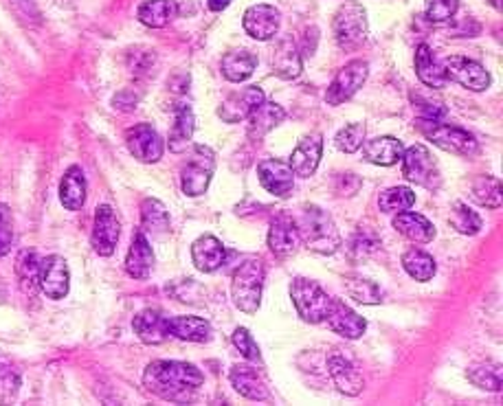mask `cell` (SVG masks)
Returning <instances> with one entry per match:
<instances>
[{"instance_id":"obj_1","label":"cell","mask_w":503,"mask_h":406,"mask_svg":"<svg viewBox=\"0 0 503 406\" xmlns=\"http://www.w3.org/2000/svg\"><path fill=\"white\" fill-rule=\"evenodd\" d=\"M203 382V372L182 360H154L143 372L145 389L167 402H187Z\"/></svg>"},{"instance_id":"obj_33","label":"cell","mask_w":503,"mask_h":406,"mask_svg":"<svg viewBox=\"0 0 503 406\" xmlns=\"http://www.w3.org/2000/svg\"><path fill=\"white\" fill-rule=\"evenodd\" d=\"M176 13L178 4L174 0H145L136 11V18L150 29H163L176 18Z\"/></svg>"},{"instance_id":"obj_9","label":"cell","mask_w":503,"mask_h":406,"mask_svg":"<svg viewBox=\"0 0 503 406\" xmlns=\"http://www.w3.org/2000/svg\"><path fill=\"white\" fill-rule=\"evenodd\" d=\"M368 75L369 64L365 62V59H352V62H347L345 66L337 73L332 84L328 86L326 102L330 103V106H341V103L350 102V99L363 88V84L368 81Z\"/></svg>"},{"instance_id":"obj_51","label":"cell","mask_w":503,"mask_h":406,"mask_svg":"<svg viewBox=\"0 0 503 406\" xmlns=\"http://www.w3.org/2000/svg\"><path fill=\"white\" fill-rule=\"evenodd\" d=\"M207 4H209V9L212 11H222V9H227L228 4H231V0H207Z\"/></svg>"},{"instance_id":"obj_22","label":"cell","mask_w":503,"mask_h":406,"mask_svg":"<svg viewBox=\"0 0 503 406\" xmlns=\"http://www.w3.org/2000/svg\"><path fill=\"white\" fill-rule=\"evenodd\" d=\"M154 268V250L148 235L143 231H136L132 237L130 250L126 257V272L132 280H148Z\"/></svg>"},{"instance_id":"obj_40","label":"cell","mask_w":503,"mask_h":406,"mask_svg":"<svg viewBox=\"0 0 503 406\" xmlns=\"http://www.w3.org/2000/svg\"><path fill=\"white\" fill-rule=\"evenodd\" d=\"M448 220H451L453 229H455L457 233H461V235H477L484 226L482 216H479L477 211H473V209H470L466 203L453 204V211Z\"/></svg>"},{"instance_id":"obj_12","label":"cell","mask_w":503,"mask_h":406,"mask_svg":"<svg viewBox=\"0 0 503 406\" xmlns=\"http://www.w3.org/2000/svg\"><path fill=\"white\" fill-rule=\"evenodd\" d=\"M119 235H121V222H119L114 209L111 204H99L95 211L93 235H90L95 253L102 257H111L119 244Z\"/></svg>"},{"instance_id":"obj_31","label":"cell","mask_w":503,"mask_h":406,"mask_svg":"<svg viewBox=\"0 0 503 406\" xmlns=\"http://www.w3.org/2000/svg\"><path fill=\"white\" fill-rule=\"evenodd\" d=\"M59 203L66 211H80L86 203V176L81 167L73 165L64 172L59 182Z\"/></svg>"},{"instance_id":"obj_3","label":"cell","mask_w":503,"mask_h":406,"mask_svg":"<svg viewBox=\"0 0 503 406\" xmlns=\"http://www.w3.org/2000/svg\"><path fill=\"white\" fill-rule=\"evenodd\" d=\"M415 127L424 139H429L436 148L445 149L448 154L470 158L479 152V141L464 127L448 126L442 121H429V119H418Z\"/></svg>"},{"instance_id":"obj_18","label":"cell","mask_w":503,"mask_h":406,"mask_svg":"<svg viewBox=\"0 0 503 406\" xmlns=\"http://www.w3.org/2000/svg\"><path fill=\"white\" fill-rule=\"evenodd\" d=\"M323 154V136L319 132L314 134L304 136V139L297 143V148L292 149V157L288 161L290 170L295 172V176L310 178L317 172L319 163H321Z\"/></svg>"},{"instance_id":"obj_47","label":"cell","mask_w":503,"mask_h":406,"mask_svg":"<svg viewBox=\"0 0 503 406\" xmlns=\"http://www.w3.org/2000/svg\"><path fill=\"white\" fill-rule=\"evenodd\" d=\"M13 244V218L7 204H0V257L12 250Z\"/></svg>"},{"instance_id":"obj_27","label":"cell","mask_w":503,"mask_h":406,"mask_svg":"<svg viewBox=\"0 0 503 406\" xmlns=\"http://www.w3.org/2000/svg\"><path fill=\"white\" fill-rule=\"evenodd\" d=\"M402 152H405V145L396 136H376L363 143V158L378 167L396 165L402 158Z\"/></svg>"},{"instance_id":"obj_20","label":"cell","mask_w":503,"mask_h":406,"mask_svg":"<svg viewBox=\"0 0 503 406\" xmlns=\"http://www.w3.org/2000/svg\"><path fill=\"white\" fill-rule=\"evenodd\" d=\"M301 244L299 229H297V222L290 216L282 213L273 220L271 229H268V249L277 255V257H290L292 253H297Z\"/></svg>"},{"instance_id":"obj_26","label":"cell","mask_w":503,"mask_h":406,"mask_svg":"<svg viewBox=\"0 0 503 406\" xmlns=\"http://www.w3.org/2000/svg\"><path fill=\"white\" fill-rule=\"evenodd\" d=\"M169 336L187 343H209L213 336L212 323L200 317H167Z\"/></svg>"},{"instance_id":"obj_30","label":"cell","mask_w":503,"mask_h":406,"mask_svg":"<svg viewBox=\"0 0 503 406\" xmlns=\"http://www.w3.org/2000/svg\"><path fill=\"white\" fill-rule=\"evenodd\" d=\"M415 75L429 88H445L448 84L442 62L436 57V53H433V49L429 44H420L415 49Z\"/></svg>"},{"instance_id":"obj_21","label":"cell","mask_w":503,"mask_h":406,"mask_svg":"<svg viewBox=\"0 0 503 406\" xmlns=\"http://www.w3.org/2000/svg\"><path fill=\"white\" fill-rule=\"evenodd\" d=\"M233 389L246 400H255V402H267L271 400V391H268L267 382L259 376L258 369L249 367V364H236L228 373Z\"/></svg>"},{"instance_id":"obj_16","label":"cell","mask_w":503,"mask_h":406,"mask_svg":"<svg viewBox=\"0 0 503 406\" xmlns=\"http://www.w3.org/2000/svg\"><path fill=\"white\" fill-rule=\"evenodd\" d=\"M71 288V272H68L66 259L59 255H49L40 262V290L49 299L59 301L68 295Z\"/></svg>"},{"instance_id":"obj_44","label":"cell","mask_w":503,"mask_h":406,"mask_svg":"<svg viewBox=\"0 0 503 406\" xmlns=\"http://www.w3.org/2000/svg\"><path fill=\"white\" fill-rule=\"evenodd\" d=\"M347 249H350V255L354 259H365L381 249V240H378L374 233L359 231V233H354V237L350 240Z\"/></svg>"},{"instance_id":"obj_17","label":"cell","mask_w":503,"mask_h":406,"mask_svg":"<svg viewBox=\"0 0 503 406\" xmlns=\"http://www.w3.org/2000/svg\"><path fill=\"white\" fill-rule=\"evenodd\" d=\"M326 323L335 334L350 341L360 339L368 330V321L360 314H356L350 305L343 303L341 299H332L330 310L326 314Z\"/></svg>"},{"instance_id":"obj_39","label":"cell","mask_w":503,"mask_h":406,"mask_svg":"<svg viewBox=\"0 0 503 406\" xmlns=\"http://www.w3.org/2000/svg\"><path fill=\"white\" fill-rule=\"evenodd\" d=\"M415 204V194L409 187H390L378 195V207L385 213L409 211Z\"/></svg>"},{"instance_id":"obj_38","label":"cell","mask_w":503,"mask_h":406,"mask_svg":"<svg viewBox=\"0 0 503 406\" xmlns=\"http://www.w3.org/2000/svg\"><path fill=\"white\" fill-rule=\"evenodd\" d=\"M468 380L473 382L475 387L479 389H486V391H501L503 385V369L499 363H482V364H475V367L468 369Z\"/></svg>"},{"instance_id":"obj_19","label":"cell","mask_w":503,"mask_h":406,"mask_svg":"<svg viewBox=\"0 0 503 406\" xmlns=\"http://www.w3.org/2000/svg\"><path fill=\"white\" fill-rule=\"evenodd\" d=\"M328 373H330L332 382H335V387L343 395L356 398V395L363 394V376H360V372L356 369V364L352 363V360H347L345 356L332 354L330 358H328Z\"/></svg>"},{"instance_id":"obj_25","label":"cell","mask_w":503,"mask_h":406,"mask_svg":"<svg viewBox=\"0 0 503 406\" xmlns=\"http://www.w3.org/2000/svg\"><path fill=\"white\" fill-rule=\"evenodd\" d=\"M132 327H135V334L139 336L141 343L145 345H161L169 339L167 317L154 308H148L136 314Z\"/></svg>"},{"instance_id":"obj_32","label":"cell","mask_w":503,"mask_h":406,"mask_svg":"<svg viewBox=\"0 0 503 406\" xmlns=\"http://www.w3.org/2000/svg\"><path fill=\"white\" fill-rule=\"evenodd\" d=\"M196 130V119L194 111H191L190 103H178L176 112H174V126L169 132V149L174 154H181L190 148L191 136Z\"/></svg>"},{"instance_id":"obj_10","label":"cell","mask_w":503,"mask_h":406,"mask_svg":"<svg viewBox=\"0 0 503 406\" xmlns=\"http://www.w3.org/2000/svg\"><path fill=\"white\" fill-rule=\"evenodd\" d=\"M442 68H445V75L448 81H455V84L464 86L466 90H473V93H484V90L491 88V73L482 66L479 62L470 57L461 56H451L442 59Z\"/></svg>"},{"instance_id":"obj_11","label":"cell","mask_w":503,"mask_h":406,"mask_svg":"<svg viewBox=\"0 0 503 406\" xmlns=\"http://www.w3.org/2000/svg\"><path fill=\"white\" fill-rule=\"evenodd\" d=\"M126 145L132 157L141 163H159L166 152V141L161 139L157 130L150 123H139L126 132Z\"/></svg>"},{"instance_id":"obj_4","label":"cell","mask_w":503,"mask_h":406,"mask_svg":"<svg viewBox=\"0 0 503 406\" xmlns=\"http://www.w3.org/2000/svg\"><path fill=\"white\" fill-rule=\"evenodd\" d=\"M264 288V264L259 259H246L240 264L231 280V299L237 310L246 314H255L262 303Z\"/></svg>"},{"instance_id":"obj_23","label":"cell","mask_w":503,"mask_h":406,"mask_svg":"<svg viewBox=\"0 0 503 406\" xmlns=\"http://www.w3.org/2000/svg\"><path fill=\"white\" fill-rule=\"evenodd\" d=\"M191 262L200 272H216L227 262V249L218 237L200 235L191 244Z\"/></svg>"},{"instance_id":"obj_35","label":"cell","mask_w":503,"mask_h":406,"mask_svg":"<svg viewBox=\"0 0 503 406\" xmlns=\"http://www.w3.org/2000/svg\"><path fill=\"white\" fill-rule=\"evenodd\" d=\"M255 66H258V57L251 51H244V49L231 51L222 57V75L227 77L228 81H233V84H240V81L249 80L255 73Z\"/></svg>"},{"instance_id":"obj_7","label":"cell","mask_w":503,"mask_h":406,"mask_svg":"<svg viewBox=\"0 0 503 406\" xmlns=\"http://www.w3.org/2000/svg\"><path fill=\"white\" fill-rule=\"evenodd\" d=\"M216 172V154L207 145H194L190 161L181 170V189L190 198H198L209 189Z\"/></svg>"},{"instance_id":"obj_29","label":"cell","mask_w":503,"mask_h":406,"mask_svg":"<svg viewBox=\"0 0 503 406\" xmlns=\"http://www.w3.org/2000/svg\"><path fill=\"white\" fill-rule=\"evenodd\" d=\"M391 225L402 237H406L409 241H415V244H429V241H433V237H436V226H433L422 213L400 211L396 213Z\"/></svg>"},{"instance_id":"obj_2","label":"cell","mask_w":503,"mask_h":406,"mask_svg":"<svg viewBox=\"0 0 503 406\" xmlns=\"http://www.w3.org/2000/svg\"><path fill=\"white\" fill-rule=\"evenodd\" d=\"M301 241L306 249L317 255H335L341 249V233H338L335 220L326 209L317 204H306L297 220Z\"/></svg>"},{"instance_id":"obj_48","label":"cell","mask_w":503,"mask_h":406,"mask_svg":"<svg viewBox=\"0 0 503 406\" xmlns=\"http://www.w3.org/2000/svg\"><path fill=\"white\" fill-rule=\"evenodd\" d=\"M360 185H363V182H360V178L356 174H341L337 178L335 189L338 195H354L356 191L360 189Z\"/></svg>"},{"instance_id":"obj_50","label":"cell","mask_w":503,"mask_h":406,"mask_svg":"<svg viewBox=\"0 0 503 406\" xmlns=\"http://www.w3.org/2000/svg\"><path fill=\"white\" fill-rule=\"evenodd\" d=\"M448 111L442 103H424L420 106V119H429V121H445Z\"/></svg>"},{"instance_id":"obj_42","label":"cell","mask_w":503,"mask_h":406,"mask_svg":"<svg viewBox=\"0 0 503 406\" xmlns=\"http://www.w3.org/2000/svg\"><path fill=\"white\" fill-rule=\"evenodd\" d=\"M40 262H43V259H40L34 250H27V253H22V257L18 259L20 284L29 295H35V290L40 288Z\"/></svg>"},{"instance_id":"obj_8","label":"cell","mask_w":503,"mask_h":406,"mask_svg":"<svg viewBox=\"0 0 503 406\" xmlns=\"http://www.w3.org/2000/svg\"><path fill=\"white\" fill-rule=\"evenodd\" d=\"M402 176L414 185L424 187V189H437L442 185L440 167H437L436 158L429 152L427 145L415 143L402 152Z\"/></svg>"},{"instance_id":"obj_5","label":"cell","mask_w":503,"mask_h":406,"mask_svg":"<svg viewBox=\"0 0 503 406\" xmlns=\"http://www.w3.org/2000/svg\"><path fill=\"white\" fill-rule=\"evenodd\" d=\"M332 34L338 47L343 49H356L368 40L369 25H368V11L356 0H347L337 9L335 18H332Z\"/></svg>"},{"instance_id":"obj_41","label":"cell","mask_w":503,"mask_h":406,"mask_svg":"<svg viewBox=\"0 0 503 406\" xmlns=\"http://www.w3.org/2000/svg\"><path fill=\"white\" fill-rule=\"evenodd\" d=\"M345 290L356 303L363 305H378L383 303V296H385L381 286L369 280H363V277H350V280L345 281Z\"/></svg>"},{"instance_id":"obj_46","label":"cell","mask_w":503,"mask_h":406,"mask_svg":"<svg viewBox=\"0 0 503 406\" xmlns=\"http://www.w3.org/2000/svg\"><path fill=\"white\" fill-rule=\"evenodd\" d=\"M231 341H233V345H236V349L240 351V354L244 356L249 363L262 364V351H259L258 343H255L253 336H251V332L246 330V327H237V330L233 332Z\"/></svg>"},{"instance_id":"obj_43","label":"cell","mask_w":503,"mask_h":406,"mask_svg":"<svg viewBox=\"0 0 503 406\" xmlns=\"http://www.w3.org/2000/svg\"><path fill=\"white\" fill-rule=\"evenodd\" d=\"M365 134H368V126H365V123H350V126H345L343 130H338L335 145L341 152L354 154L363 148Z\"/></svg>"},{"instance_id":"obj_15","label":"cell","mask_w":503,"mask_h":406,"mask_svg":"<svg viewBox=\"0 0 503 406\" xmlns=\"http://www.w3.org/2000/svg\"><path fill=\"white\" fill-rule=\"evenodd\" d=\"M258 178L264 189L275 198H288L295 189V172L280 158H264L258 163Z\"/></svg>"},{"instance_id":"obj_49","label":"cell","mask_w":503,"mask_h":406,"mask_svg":"<svg viewBox=\"0 0 503 406\" xmlns=\"http://www.w3.org/2000/svg\"><path fill=\"white\" fill-rule=\"evenodd\" d=\"M136 103H139V95H135V90H130V88L121 90V93L114 95V99H112V106L117 108V111H126V112L135 111Z\"/></svg>"},{"instance_id":"obj_6","label":"cell","mask_w":503,"mask_h":406,"mask_svg":"<svg viewBox=\"0 0 503 406\" xmlns=\"http://www.w3.org/2000/svg\"><path fill=\"white\" fill-rule=\"evenodd\" d=\"M290 299L295 303L297 314L306 323H313V326L326 321V314L332 303V296L317 281L308 280V277H295L292 280Z\"/></svg>"},{"instance_id":"obj_14","label":"cell","mask_w":503,"mask_h":406,"mask_svg":"<svg viewBox=\"0 0 503 406\" xmlns=\"http://www.w3.org/2000/svg\"><path fill=\"white\" fill-rule=\"evenodd\" d=\"M280 9L267 3L249 7L244 11V18H242V25H244L246 34L253 40H259V42H268V40L275 38L277 31H280Z\"/></svg>"},{"instance_id":"obj_36","label":"cell","mask_w":503,"mask_h":406,"mask_svg":"<svg viewBox=\"0 0 503 406\" xmlns=\"http://www.w3.org/2000/svg\"><path fill=\"white\" fill-rule=\"evenodd\" d=\"M402 268L415 281H431L437 271L436 259L420 249H409L402 255Z\"/></svg>"},{"instance_id":"obj_34","label":"cell","mask_w":503,"mask_h":406,"mask_svg":"<svg viewBox=\"0 0 503 406\" xmlns=\"http://www.w3.org/2000/svg\"><path fill=\"white\" fill-rule=\"evenodd\" d=\"M141 231L152 237H161L169 231V213L161 200H143V204H141Z\"/></svg>"},{"instance_id":"obj_28","label":"cell","mask_w":503,"mask_h":406,"mask_svg":"<svg viewBox=\"0 0 503 406\" xmlns=\"http://www.w3.org/2000/svg\"><path fill=\"white\" fill-rule=\"evenodd\" d=\"M286 119V111L275 102H262L258 108L253 111L246 121H249V127H246V136L251 141H262L268 132L275 130L277 126Z\"/></svg>"},{"instance_id":"obj_37","label":"cell","mask_w":503,"mask_h":406,"mask_svg":"<svg viewBox=\"0 0 503 406\" xmlns=\"http://www.w3.org/2000/svg\"><path fill=\"white\" fill-rule=\"evenodd\" d=\"M470 198H473L479 207L499 209L503 203L499 178H495V176L475 178L473 187H470Z\"/></svg>"},{"instance_id":"obj_45","label":"cell","mask_w":503,"mask_h":406,"mask_svg":"<svg viewBox=\"0 0 503 406\" xmlns=\"http://www.w3.org/2000/svg\"><path fill=\"white\" fill-rule=\"evenodd\" d=\"M457 9H460V0H424V16L436 25L453 20Z\"/></svg>"},{"instance_id":"obj_24","label":"cell","mask_w":503,"mask_h":406,"mask_svg":"<svg viewBox=\"0 0 503 406\" xmlns=\"http://www.w3.org/2000/svg\"><path fill=\"white\" fill-rule=\"evenodd\" d=\"M271 68L282 80H297L304 71V59H301L299 47L292 38L277 40L275 51L271 56Z\"/></svg>"},{"instance_id":"obj_13","label":"cell","mask_w":503,"mask_h":406,"mask_svg":"<svg viewBox=\"0 0 503 406\" xmlns=\"http://www.w3.org/2000/svg\"><path fill=\"white\" fill-rule=\"evenodd\" d=\"M262 102H267L264 90L259 88V86H246V88L236 90V93H231L224 99L221 108H218V117H221L224 123L246 121Z\"/></svg>"}]
</instances>
